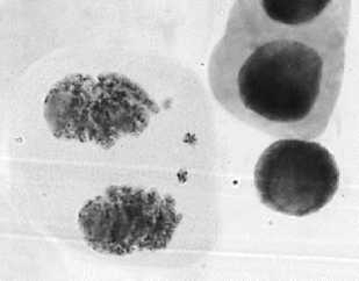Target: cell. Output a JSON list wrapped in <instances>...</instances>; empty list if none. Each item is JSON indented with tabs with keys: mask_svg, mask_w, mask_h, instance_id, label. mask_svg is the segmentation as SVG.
<instances>
[{
	"mask_svg": "<svg viewBox=\"0 0 359 281\" xmlns=\"http://www.w3.org/2000/svg\"><path fill=\"white\" fill-rule=\"evenodd\" d=\"M180 224L170 198L140 187H109L79 214V231L88 247L112 256L163 250Z\"/></svg>",
	"mask_w": 359,
	"mask_h": 281,
	"instance_id": "obj_3",
	"label": "cell"
},
{
	"mask_svg": "<svg viewBox=\"0 0 359 281\" xmlns=\"http://www.w3.org/2000/svg\"><path fill=\"white\" fill-rule=\"evenodd\" d=\"M150 107L146 93L126 78L74 75L49 91L44 116L61 139L105 142L142 128Z\"/></svg>",
	"mask_w": 359,
	"mask_h": 281,
	"instance_id": "obj_2",
	"label": "cell"
},
{
	"mask_svg": "<svg viewBox=\"0 0 359 281\" xmlns=\"http://www.w3.org/2000/svg\"><path fill=\"white\" fill-rule=\"evenodd\" d=\"M350 20L285 29L250 0L231 6L212 50L208 84L235 119L279 139H319L342 91Z\"/></svg>",
	"mask_w": 359,
	"mask_h": 281,
	"instance_id": "obj_1",
	"label": "cell"
},
{
	"mask_svg": "<svg viewBox=\"0 0 359 281\" xmlns=\"http://www.w3.org/2000/svg\"><path fill=\"white\" fill-rule=\"evenodd\" d=\"M251 6L270 24L299 31L334 21L350 20V0H250Z\"/></svg>",
	"mask_w": 359,
	"mask_h": 281,
	"instance_id": "obj_5",
	"label": "cell"
},
{
	"mask_svg": "<svg viewBox=\"0 0 359 281\" xmlns=\"http://www.w3.org/2000/svg\"><path fill=\"white\" fill-rule=\"evenodd\" d=\"M339 177L335 157L325 146L309 139H280L258 158L254 183L265 207L305 217L332 203Z\"/></svg>",
	"mask_w": 359,
	"mask_h": 281,
	"instance_id": "obj_4",
	"label": "cell"
}]
</instances>
